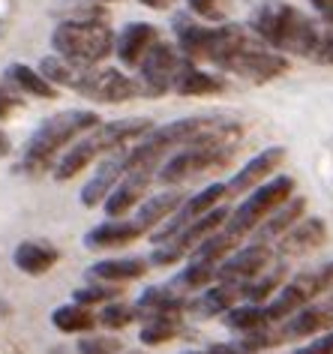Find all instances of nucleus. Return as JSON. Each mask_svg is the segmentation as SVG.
Listing matches in <instances>:
<instances>
[{"label": "nucleus", "mask_w": 333, "mask_h": 354, "mask_svg": "<svg viewBox=\"0 0 333 354\" xmlns=\"http://www.w3.org/2000/svg\"><path fill=\"white\" fill-rule=\"evenodd\" d=\"M252 33L270 46L279 55H297V57H312L321 39L318 21H312L306 12H301L292 3L283 0H267L252 12Z\"/></svg>", "instance_id": "obj_1"}, {"label": "nucleus", "mask_w": 333, "mask_h": 354, "mask_svg": "<svg viewBox=\"0 0 333 354\" xmlns=\"http://www.w3.org/2000/svg\"><path fill=\"white\" fill-rule=\"evenodd\" d=\"M99 114L96 111H87V109H69V111H60L55 118L42 120L39 129L33 132L24 145V153H21V171L28 174H42L55 165L57 153L64 147H69L75 138H82L87 129L99 127Z\"/></svg>", "instance_id": "obj_2"}, {"label": "nucleus", "mask_w": 333, "mask_h": 354, "mask_svg": "<svg viewBox=\"0 0 333 354\" xmlns=\"http://www.w3.org/2000/svg\"><path fill=\"white\" fill-rule=\"evenodd\" d=\"M147 129H153V123L147 118H126V120H115V123H99V127L87 129L84 138H78L64 150V156L55 165V177L57 180H69V177L82 174L96 156L111 153V150L133 145L135 138H142Z\"/></svg>", "instance_id": "obj_3"}, {"label": "nucleus", "mask_w": 333, "mask_h": 354, "mask_svg": "<svg viewBox=\"0 0 333 354\" xmlns=\"http://www.w3.org/2000/svg\"><path fill=\"white\" fill-rule=\"evenodd\" d=\"M51 48L66 60L96 66L102 57H108L115 51V33L108 30V24L102 19L84 15V19L57 24L55 33H51Z\"/></svg>", "instance_id": "obj_4"}, {"label": "nucleus", "mask_w": 333, "mask_h": 354, "mask_svg": "<svg viewBox=\"0 0 333 354\" xmlns=\"http://www.w3.org/2000/svg\"><path fill=\"white\" fill-rule=\"evenodd\" d=\"M178 30V48L187 60H204V64L219 66L234 48H240L249 39V33L238 24H222V28H204V24L174 19Z\"/></svg>", "instance_id": "obj_5"}, {"label": "nucleus", "mask_w": 333, "mask_h": 354, "mask_svg": "<svg viewBox=\"0 0 333 354\" xmlns=\"http://www.w3.org/2000/svg\"><path fill=\"white\" fill-rule=\"evenodd\" d=\"M292 192H294V180L285 177V174L258 183L256 192H252L234 214H229L225 228H231V232H238L240 237H247L249 232H256V228L261 225V219H267L279 205H285V201L292 198Z\"/></svg>", "instance_id": "obj_6"}, {"label": "nucleus", "mask_w": 333, "mask_h": 354, "mask_svg": "<svg viewBox=\"0 0 333 354\" xmlns=\"http://www.w3.org/2000/svg\"><path fill=\"white\" fill-rule=\"evenodd\" d=\"M219 69H225V73H231V75H240V78H247V82H270V78H276V75H283L285 69H288V60L279 55V51L274 48H261L256 39H247L240 48H234L229 57L219 64Z\"/></svg>", "instance_id": "obj_7"}, {"label": "nucleus", "mask_w": 333, "mask_h": 354, "mask_svg": "<svg viewBox=\"0 0 333 354\" xmlns=\"http://www.w3.org/2000/svg\"><path fill=\"white\" fill-rule=\"evenodd\" d=\"M183 57L178 46H171V42H162L156 39L153 48L144 55V60L138 64V93L144 96H162L171 91L174 84V75H178V69L183 66Z\"/></svg>", "instance_id": "obj_8"}, {"label": "nucleus", "mask_w": 333, "mask_h": 354, "mask_svg": "<svg viewBox=\"0 0 333 354\" xmlns=\"http://www.w3.org/2000/svg\"><path fill=\"white\" fill-rule=\"evenodd\" d=\"M156 171H160V159H144V162H135L117 180V187L108 192V198L102 201L105 214H108V216H124V214H129V210H133L138 201H142L147 187H151V180L156 177Z\"/></svg>", "instance_id": "obj_9"}, {"label": "nucleus", "mask_w": 333, "mask_h": 354, "mask_svg": "<svg viewBox=\"0 0 333 354\" xmlns=\"http://www.w3.org/2000/svg\"><path fill=\"white\" fill-rule=\"evenodd\" d=\"M78 93L96 102H126L138 96V82L124 75L120 69H87Z\"/></svg>", "instance_id": "obj_10"}, {"label": "nucleus", "mask_w": 333, "mask_h": 354, "mask_svg": "<svg viewBox=\"0 0 333 354\" xmlns=\"http://www.w3.org/2000/svg\"><path fill=\"white\" fill-rule=\"evenodd\" d=\"M129 165H133V162H129V145L111 150V153L102 159V165L96 168V174L84 183V189H82V205H84V207L102 205V201L108 198V192L117 187L120 177L129 171Z\"/></svg>", "instance_id": "obj_11"}, {"label": "nucleus", "mask_w": 333, "mask_h": 354, "mask_svg": "<svg viewBox=\"0 0 333 354\" xmlns=\"http://www.w3.org/2000/svg\"><path fill=\"white\" fill-rule=\"evenodd\" d=\"M270 259H274V250H270L267 243H249L243 246V250L231 252L229 259L219 261V270H216V279H229V282H249L256 279L261 270L270 264Z\"/></svg>", "instance_id": "obj_12"}, {"label": "nucleus", "mask_w": 333, "mask_h": 354, "mask_svg": "<svg viewBox=\"0 0 333 354\" xmlns=\"http://www.w3.org/2000/svg\"><path fill=\"white\" fill-rule=\"evenodd\" d=\"M324 241H327V225H324V219L321 216H310V219L294 223L283 237H279L276 255L279 259H294V255L318 250Z\"/></svg>", "instance_id": "obj_13"}, {"label": "nucleus", "mask_w": 333, "mask_h": 354, "mask_svg": "<svg viewBox=\"0 0 333 354\" xmlns=\"http://www.w3.org/2000/svg\"><path fill=\"white\" fill-rule=\"evenodd\" d=\"M283 162H285V150L283 147L261 150V153L252 156L249 162L229 180V192H231V196H240V192H247V189H256L258 183H265Z\"/></svg>", "instance_id": "obj_14"}, {"label": "nucleus", "mask_w": 333, "mask_h": 354, "mask_svg": "<svg viewBox=\"0 0 333 354\" xmlns=\"http://www.w3.org/2000/svg\"><path fill=\"white\" fill-rule=\"evenodd\" d=\"M156 39H160V37H156V28H153V24H147V21H133V24H126V28L120 30V37L115 39V51H117L120 64L138 69V64H142L144 55L153 48Z\"/></svg>", "instance_id": "obj_15"}, {"label": "nucleus", "mask_w": 333, "mask_h": 354, "mask_svg": "<svg viewBox=\"0 0 333 354\" xmlns=\"http://www.w3.org/2000/svg\"><path fill=\"white\" fill-rule=\"evenodd\" d=\"M144 234V228L135 219H124V216H111L108 223L91 228L84 234V246L87 250H111V246H126L138 241Z\"/></svg>", "instance_id": "obj_16"}, {"label": "nucleus", "mask_w": 333, "mask_h": 354, "mask_svg": "<svg viewBox=\"0 0 333 354\" xmlns=\"http://www.w3.org/2000/svg\"><path fill=\"white\" fill-rule=\"evenodd\" d=\"M243 300V282H229V279H219L216 286H207L198 295V300H192L189 309L198 315H225L231 306H238Z\"/></svg>", "instance_id": "obj_17"}, {"label": "nucleus", "mask_w": 333, "mask_h": 354, "mask_svg": "<svg viewBox=\"0 0 333 354\" xmlns=\"http://www.w3.org/2000/svg\"><path fill=\"white\" fill-rule=\"evenodd\" d=\"M303 210H306V201L301 196H292L285 205H279L267 219H261V225L256 228V241H261V243L279 241V237H283L294 223H301L303 219Z\"/></svg>", "instance_id": "obj_18"}, {"label": "nucleus", "mask_w": 333, "mask_h": 354, "mask_svg": "<svg viewBox=\"0 0 333 354\" xmlns=\"http://www.w3.org/2000/svg\"><path fill=\"white\" fill-rule=\"evenodd\" d=\"M57 259H60V252L51 243H42V241H24V243L15 246V252H12L15 268L21 273H28V277H42V273H48L57 264Z\"/></svg>", "instance_id": "obj_19"}, {"label": "nucleus", "mask_w": 333, "mask_h": 354, "mask_svg": "<svg viewBox=\"0 0 333 354\" xmlns=\"http://www.w3.org/2000/svg\"><path fill=\"white\" fill-rule=\"evenodd\" d=\"M222 87H225L222 78L192 66V60H183V66L178 69V75H174L171 91L180 96H210V93H219Z\"/></svg>", "instance_id": "obj_20"}, {"label": "nucleus", "mask_w": 333, "mask_h": 354, "mask_svg": "<svg viewBox=\"0 0 333 354\" xmlns=\"http://www.w3.org/2000/svg\"><path fill=\"white\" fill-rule=\"evenodd\" d=\"M87 69H91V66L75 64V60H66V57H60V55H51V57H46L39 64V73L46 75L51 84H55V87H73V91L82 87Z\"/></svg>", "instance_id": "obj_21"}, {"label": "nucleus", "mask_w": 333, "mask_h": 354, "mask_svg": "<svg viewBox=\"0 0 333 354\" xmlns=\"http://www.w3.org/2000/svg\"><path fill=\"white\" fill-rule=\"evenodd\" d=\"M183 201H187V196H183L180 189H171V192H162V196H153L147 198L142 207H138L135 214V223L144 228V232H151L153 225H160L165 216H171L174 210H178Z\"/></svg>", "instance_id": "obj_22"}, {"label": "nucleus", "mask_w": 333, "mask_h": 354, "mask_svg": "<svg viewBox=\"0 0 333 354\" xmlns=\"http://www.w3.org/2000/svg\"><path fill=\"white\" fill-rule=\"evenodd\" d=\"M6 78H10L12 87H19V91L30 93V96H39V100H55L57 96V87L33 66L12 64V66H6Z\"/></svg>", "instance_id": "obj_23"}, {"label": "nucleus", "mask_w": 333, "mask_h": 354, "mask_svg": "<svg viewBox=\"0 0 333 354\" xmlns=\"http://www.w3.org/2000/svg\"><path fill=\"white\" fill-rule=\"evenodd\" d=\"M147 273V261L144 259H108L91 268V277L96 282H126V279H138Z\"/></svg>", "instance_id": "obj_24"}, {"label": "nucleus", "mask_w": 333, "mask_h": 354, "mask_svg": "<svg viewBox=\"0 0 333 354\" xmlns=\"http://www.w3.org/2000/svg\"><path fill=\"white\" fill-rule=\"evenodd\" d=\"M216 270H219V261H196V259H189L187 270L178 273V279L171 282V288L180 291V295H189V291L207 288L210 282L216 279Z\"/></svg>", "instance_id": "obj_25"}, {"label": "nucleus", "mask_w": 333, "mask_h": 354, "mask_svg": "<svg viewBox=\"0 0 333 354\" xmlns=\"http://www.w3.org/2000/svg\"><path fill=\"white\" fill-rule=\"evenodd\" d=\"M96 322H99V318H96L84 304L60 306V309L51 313V324H55L57 330H64V333H84V330H91Z\"/></svg>", "instance_id": "obj_26"}, {"label": "nucleus", "mask_w": 333, "mask_h": 354, "mask_svg": "<svg viewBox=\"0 0 333 354\" xmlns=\"http://www.w3.org/2000/svg\"><path fill=\"white\" fill-rule=\"evenodd\" d=\"M225 324L231 330H240V333H252V330H261L267 327V315H265V306L261 304H238L225 313Z\"/></svg>", "instance_id": "obj_27"}, {"label": "nucleus", "mask_w": 333, "mask_h": 354, "mask_svg": "<svg viewBox=\"0 0 333 354\" xmlns=\"http://www.w3.org/2000/svg\"><path fill=\"white\" fill-rule=\"evenodd\" d=\"M283 277H285L283 268H274L267 273L261 270L256 279L243 282V300H247V304H265L270 295H276V291H279V282H283Z\"/></svg>", "instance_id": "obj_28"}, {"label": "nucleus", "mask_w": 333, "mask_h": 354, "mask_svg": "<svg viewBox=\"0 0 333 354\" xmlns=\"http://www.w3.org/2000/svg\"><path fill=\"white\" fill-rule=\"evenodd\" d=\"M180 333V315H151L142 324V342L144 345H160L169 342Z\"/></svg>", "instance_id": "obj_29"}, {"label": "nucleus", "mask_w": 333, "mask_h": 354, "mask_svg": "<svg viewBox=\"0 0 333 354\" xmlns=\"http://www.w3.org/2000/svg\"><path fill=\"white\" fill-rule=\"evenodd\" d=\"M138 313H135V306H129V304H108L99 313V322L105 327H111V330H117V327H126L129 322H133Z\"/></svg>", "instance_id": "obj_30"}, {"label": "nucleus", "mask_w": 333, "mask_h": 354, "mask_svg": "<svg viewBox=\"0 0 333 354\" xmlns=\"http://www.w3.org/2000/svg\"><path fill=\"white\" fill-rule=\"evenodd\" d=\"M120 342L111 339V336H87V339L78 342V354H117Z\"/></svg>", "instance_id": "obj_31"}, {"label": "nucleus", "mask_w": 333, "mask_h": 354, "mask_svg": "<svg viewBox=\"0 0 333 354\" xmlns=\"http://www.w3.org/2000/svg\"><path fill=\"white\" fill-rule=\"evenodd\" d=\"M225 3L229 0H187L189 12H196L198 19H210V21H219L225 15Z\"/></svg>", "instance_id": "obj_32"}, {"label": "nucleus", "mask_w": 333, "mask_h": 354, "mask_svg": "<svg viewBox=\"0 0 333 354\" xmlns=\"http://www.w3.org/2000/svg\"><path fill=\"white\" fill-rule=\"evenodd\" d=\"M115 295H120L117 288L111 286H91V288H78L75 291V304H102V300H111Z\"/></svg>", "instance_id": "obj_33"}, {"label": "nucleus", "mask_w": 333, "mask_h": 354, "mask_svg": "<svg viewBox=\"0 0 333 354\" xmlns=\"http://www.w3.org/2000/svg\"><path fill=\"white\" fill-rule=\"evenodd\" d=\"M312 60L333 66V28H321V39H318V48H315Z\"/></svg>", "instance_id": "obj_34"}, {"label": "nucleus", "mask_w": 333, "mask_h": 354, "mask_svg": "<svg viewBox=\"0 0 333 354\" xmlns=\"http://www.w3.org/2000/svg\"><path fill=\"white\" fill-rule=\"evenodd\" d=\"M15 109H19V96L6 87V82H0V118H10Z\"/></svg>", "instance_id": "obj_35"}, {"label": "nucleus", "mask_w": 333, "mask_h": 354, "mask_svg": "<svg viewBox=\"0 0 333 354\" xmlns=\"http://www.w3.org/2000/svg\"><path fill=\"white\" fill-rule=\"evenodd\" d=\"M204 354H252V351L243 342H216L210 348H204Z\"/></svg>", "instance_id": "obj_36"}, {"label": "nucleus", "mask_w": 333, "mask_h": 354, "mask_svg": "<svg viewBox=\"0 0 333 354\" xmlns=\"http://www.w3.org/2000/svg\"><path fill=\"white\" fill-rule=\"evenodd\" d=\"M310 6L318 12V19L324 21V28H333V0H310Z\"/></svg>", "instance_id": "obj_37"}, {"label": "nucleus", "mask_w": 333, "mask_h": 354, "mask_svg": "<svg viewBox=\"0 0 333 354\" xmlns=\"http://www.w3.org/2000/svg\"><path fill=\"white\" fill-rule=\"evenodd\" d=\"M144 6H151V10H169L171 0H142Z\"/></svg>", "instance_id": "obj_38"}, {"label": "nucleus", "mask_w": 333, "mask_h": 354, "mask_svg": "<svg viewBox=\"0 0 333 354\" xmlns=\"http://www.w3.org/2000/svg\"><path fill=\"white\" fill-rule=\"evenodd\" d=\"M10 153V138H6V132L0 129V156H6Z\"/></svg>", "instance_id": "obj_39"}, {"label": "nucleus", "mask_w": 333, "mask_h": 354, "mask_svg": "<svg viewBox=\"0 0 333 354\" xmlns=\"http://www.w3.org/2000/svg\"><path fill=\"white\" fill-rule=\"evenodd\" d=\"M321 297H324V300H327V304H330V309H333V288L327 291V295H321Z\"/></svg>", "instance_id": "obj_40"}, {"label": "nucleus", "mask_w": 333, "mask_h": 354, "mask_svg": "<svg viewBox=\"0 0 333 354\" xmlns=\"http://www.w3.org/2000/svg\"><path fill=\"white\" fill-rule=\"evenodd\" d=\"M183 354H204V351H183Z\"/></svg>", "instance_id": "obj_41"}, {"label": "nucleus", "mask_w": 333, "mask_h": 354, "mask_svg": "<svg viewBox=\"0 0 333 354\" xmlns=\"http://www.w3.org/2000/svg\"><path fill=\"white\" fill-rule=\"evenodd\" d=\"M96 3H111V0H96Z\"/></svg>", "instance_id": "obj_42"}]
</instances>
